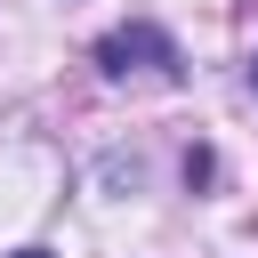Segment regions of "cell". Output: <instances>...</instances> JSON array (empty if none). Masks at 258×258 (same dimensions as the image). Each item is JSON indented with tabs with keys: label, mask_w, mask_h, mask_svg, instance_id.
Listing matches in <instances>:
<instances>
[{
	"label": "cell",
	"mask_w": 258,
	"mask_h": 258,
	"mask_svg": "<svg viewBox=\"0 0 258 258\" xmlns=\"http://www.w3.org/2000/svg\"><path fill=\"white\" fill-rule=\"evenodd\" d=\"M8 258H48V250H8Z\"/></svg>",
	"instance_id": "obj_2"
},
{
	"label": "cell",
	"mask_w": 258,
	"mask_h": 258,
	"mask_svg": "<svg viewBox=\"0 0 258 258\" xmlns=\"http://www.w3.org/2000/svg\"><path fill=\"white\" fill-rule=\"evenodd\" d=\"M97 64H105V73H129V64H145V73L177 81V40H169L161 24H121V32H105V40H97Z\"/></svg>",
	"instance_id": "obj_1"
},
{
	"label": "cell",
	"mask_w": 258,
	"mask_h": 258,
	"mask_svg": "<svg viewBox=\"0 0 258 258\" xmlns=\"http://www.w3.org/2000/svg\"><path fill=\"white\" fill-rule=\"evenodd\" d=\"M250 81H258V56H250Z\"/></svg>",
	"instance_id": "obj_3"
}]
</instances>
